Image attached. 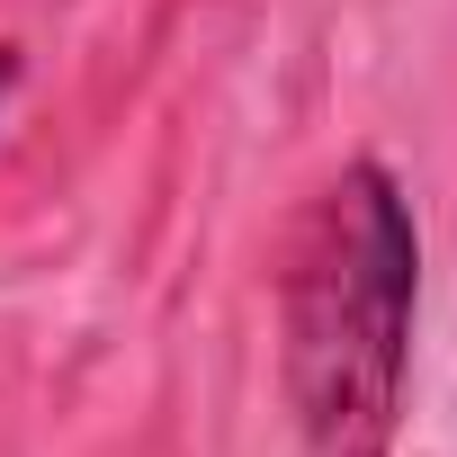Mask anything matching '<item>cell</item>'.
Wrapping results in <instances>:
<instances>
[{
	"label": "cell",
	"mask_w": 457,
	"mask_h": 457,
	"mask_svg": "<svg viewBox=\"0 0 457 457\" xmlns=\"http://www.w3.org/2000/svg\"><path fill=\"white\" fill-rule=\"evenodd\" d=\"M421 234L386 162H350L287 270V403L323 457H386L412 368Z\"/></svg>",
	"instance_id": "6da1fadb"
},
{
	"label": "cell",
	"mask_w": 457,
	"mask_h": 457,
	"mask_svg": "<svg viewBox=\"0 0 457 457\" xmlns=\"http://www.w3.org/2000/svg\"><path fill=\"white\" fill-rule=\"evenodd\" d=\"M10 81H19V46H0V99H10Z\"/></svg>",
	"instance_id": "7a4b0ae2"
}]
</instances>
